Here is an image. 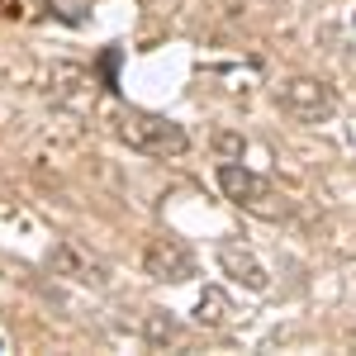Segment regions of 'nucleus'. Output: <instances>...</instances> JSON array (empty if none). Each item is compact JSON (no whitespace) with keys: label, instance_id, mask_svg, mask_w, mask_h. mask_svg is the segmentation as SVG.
<instances>
[{"label":"nucleus","instance_id":"nucleus-2","mask_svg":"<svg viewBox=\"0 0 356 356\" xmlns=\"http://www.w3.org/2000/svg\"><path fill=\"white\" fill-rule=\"evenodd\" d=\"M114 129H119V138H124L134 152H147V157H181V152L191 147L186 129H181L176 119H166V114L124 110L114 119Z\"/></svg>","mask_w":356,"mask_h":356},{"label":"nucleus","instance_id":"nucleus-6","mask_svg":"<svg viewBox=\"0 0 356 356\" xmlns=\"http://www.w3.org/2000/svg\"><path fill=\"white\" fill-rule=\"evenodd\" d=\"M219 266H223V275H233V280L247 285V290H266V285H271V275H266V266L257 261V252L243 247L238 238L219 243Z\"/></svg>","mask_w":356,"mask_h":356},{"label":"nucleus","instance_id":"nucleus-1","mask_svg":"<svg viewBox=\"0 0 356 356\" xmlns=\"http://www.w3.org/2000/svg\"><path fill=\"white\" fill-rule=\"evenodd\" d=\"M219 191H223V200H233L238 209H247L252 219L275 223V219L290 214L285 195L275 191L266 176H257V171H247V166H238V162H219Z\"/></svg>","mask_w":356,"mask_h":356},{"label":"nucleus","instance_id":"nucleus-9","mask_svg":"<svg viewBox=\"0 0 356 356\" xmlns=\"http://www.w3.org/2000/svg\"><path fill=\"white\" fill-rule=\"evenodd\" d=\"M219 152H223V157H233V152H243V138H233V134H219Z\"/></svg>","mask_w":356,"mask_h":356},{"label":"nucleus","instance_id":"nucleus-10","mask_svg":"<svg viewBox=\"0 0 356 356\" xmlns=\"http://www.w3.org/2000/svg\"><path fill=\"white\" fill-rule=\"evenodd\" d=\"M352 342H356V332H352Z\"/></svg>","mask_w":356,"mask_h":356},{"label":"nucleus","instance_id":"nucleus-4","mask_svg":"<svg viewBox=\"0 0 356 356\" xmlns=\"http://www.w3.org/2000/svg\"><path fill=\"white\" fill-rule=\"evenodd\" d=\"M48 266H53L57 275H67V280H76V285H95V290L110 285V266H105L90 247H81L76 238H57L53 252H48Z\"/></svg>","mask_w":356,"mask_h":356},{"label":"nucleus","instance_id":"nucleus-3","mask_svg":"<svg viewBox=\"0 0 356 356\" xmlns=\"http://www.w3.org/2000/svg\"><path fill=\"white\" fill-rule=\"evenodd\" d=\"M280 110L290 114L295 124H328L332 114H337V90L328 81H318V76H295V81L280 86Z\"/></svg>","mask_w":356,"mask_h":356},{"label":"nucleus","instance_id":"nucleus-8","mask_svg":"<svg viewBox=\"0 0 356 356\" xmlns=\"http://www.w3.org/2000/svg\"><path fill=\"white\" fill-rule=\"evenodd\" d=\"M147 337H152V342H171V337H176V323L162 318V314H152V318H147Z\"/></svg>","mask_w":356,"mask_h":356},{"label":"nucleus","instance_id":"nucleus-5","mask_svg":"<svg viewBox=\"0 0 356 356\" xmlns=\"http://www.w3.org/2000/svg\"><path fill=\"white\" fill-rule=\"evenodd\" d=\"M143 266L157 280H191L195 275V252L181 238H152L143 252Z\"/></svg>","mask_w":356,"mask_h":356},{"label":"nucleus","instance_id":"nucleus-7","mask_svg":"<svg viewBox=\"0 0 356 356\" xmlns=\"http://www.w3.org/2000/svg\"><path fill=\"white\" fill-rule=\"evenodd\" d=\"M228 318H233V304H228V295L209 285V290L200 295V304H195V323H200V328H223Z\"/></svg>","mask_w":356,"mask_h":356}]
</instances>
